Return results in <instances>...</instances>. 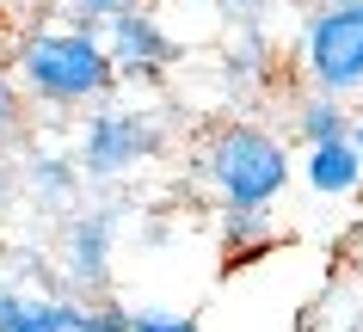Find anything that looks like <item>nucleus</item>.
I'll list each match as a JSON object with an SVG mask.
<instances>
[{
  "mask_svg": "<svg viewBox=\"0 0 363 332\" xmlns=\"http://www.w3.org/2000/svg\"><path fill=\"white\" fill-rule=\"evenodd\" d=\"M130 6H142V0H62V19L74 25V31H93V38H105Z\"/></svg>",
  "mask_w": 363,
  "mask_h": 332,
  "instance_id": "12",
  "label": "nucleus"
},
{
  "mask_svg": "<svg viewBox=\"0 0 363 332\" xmlns=\"http://www.w3.org/2000/svg\"><path fill=\"white\" fill-rule=\"evenodd\" d=\"M216 6L234 19V31H265V13H271V0H216Z\"/></svg>",
  "mask_w": 363,
  "mask_h": 332,
  "instance_id": "16",
  "label": "nucleus"
},
{
  "mask_svg": "<svg viewBox=\"0 0 363 332\" xmlns=\"http://www.w3.org/2000/svg\"><path fill=\"white\" fill-rule=\"evenodd\" d=\"M296 136H302L308 148H320V142H345V136H357V111H351L345 98L314 93V86H308V98L296 105Z\"/></svg>",
  "mask_w": 363,
  "mask_h": 332,
  "instance_id": "9",
  "label": "nucleus"
},
{
  "mask_svg": "<svg viewBox=\"0 0 363 332\" xmlns=\"http://www.w3.org/2000/svg\"><path fill=\"white\" fill-rule=\"evenodd\" d=\"M148 154H160V130H154L148 111H111L105 105L80 130V173L86 178H123Z\"/></svg>",
  "mask_w": 363,
  "mask_h": 332,
  "instance_id": "4",
  "label": "nucleus"
},
{
  "mask_svg": "<svg viewBox=\"0 0 363 332\" xmlns=\"http://www.w3.org/2000/svg\"><path fill=\"white\" fill-rule=\"evenodd\" d=\"M13 80H19L31 98H43V105L74 111V105H99L123 74H117L105 38L62 25V31H31V38L19 43V56H13Z\"/></svg>",
  "mask_w": 363,
  "mask_h": 332,
  "instance_id": "1",
  "label": "nucleus"
},
{
  "mask_svg": "<svg viewBox=\"0 0 363 332\" xmlns=\"http://www.w3.org/2000/svg\"><path fill=\"white\" fill-rule=\"evenodd\" d=\"M74 332H135V314L117 308V302H99V295H86L74 308Z\"/></svg>",
  "mask_w": 363,
  "mask_h": 332,
  "instance_id": "13",
  "label": "nucleus"
},
{
  "mask_svg": "<svg viewBox=\"0 0 363 332\" xmlns=\"http://www.w3.org/2000/svg\"><path fill=\"white\" fill-rule=\"evenodd\" d=\"M351 265H357V283H363V228H357V246H351Z\"/></svg>",
  "mask_w": 363,
  "mask_h": 332,
  "instance_id": "17",
  "label": "nucleus"
},
{
  "mask_svg": "<svg viewBox=\"0 0 363 332\" xmlns=\"http://www.w3.org/2000/svg\"><path fill=\"white\" fill-rule=\"evenodd\" d=\"M302 178H308V191H314V197H351L363 185V148L351 136H345V142H320V148H308Z\"/></svg>",
  "mask_w": 363,
  "mask_h": 332,
  "instance_id": "8",
  "label": "nucleus"
},
{
  "mask_svg": "<svg viewBox=\"0 0 363 332\" xmlns=\"http://www.w3.org/2000/svg\"><path fill=\"white\" fill-rule=\"evenodd\" d=\"M135 332H197V314H167V308H142Z\"/></svg>",
  "mask_w": 363,
  "mask_h": 332,
  "instance_id": "15",
  "label": "nucleus"
},
{
  "mask_svg": "<svg viewBox=\"0 0 363 332\" xmlns=\"http://www.w3.org/2000/svg\"><path fill=\"white\" fill-rule=\"evenodd\" d=\"M0 6H6V0H0Z\"/></svg>",
  "mask_w": 363,
  "mask_h": 332,
  "instance_id": "20",
  "label": "nucleus"
},
{
  "mask_svg": "<svg viewBox=\"0 0 363 332\" xmlns=\"http://www.w3.org/2000/svg\"><path fill=\"white\" fill-rule=\"evenodd\" d=\"M62 277L74 295H99L111 277V210H80L62 228Z\"/></svg>",
  "mask_w": 363,
  "mask_h": 332,
  "instance_id": "5",
  "label": "nucleus"
},
{
  "mask_svg": "<svg viewBox=\"0 0 363 332\" xmlns=\"http://www.w3.org/2000/svg\"><path fill=\"white\" fill-rule=\"evenodd\" d=\"M74 295H38L0 283V332H74Z\"/></svg>",
  "mask_w": 363,
  "mask_h": 332,
  "instance_id": "7",
  "label": "nucleus"
},
{
  "mask_svg": "<svg viewBox=\"0 0 363 332\" xmlns=\"http://www.w3.org/2000/svg\"><path fill=\"white\" fill-rule=\"evenodd\" d=\"M105 50H111V62H117L123 80H154L172 62V38L160 31V19H154L148 6H130V13L105 31Z\"/></svg>",
  "mask_w": 363,
  "mask_h": 332,
  "instance_id": "6",
  "label": "nucleus"
},
{
  "mask_svg": "<svg viewBox=\"0 0 363 332\" xmlns=\"http://www.w3.org/2000/svg\"><path fill=\"white\" fill-rule=\"evenodd\" d=\"M314 6H363V0H314Z\"/></svg>",
  "mask_w": 363,
  "mask_h": 332,
  "instance_id": "18",
  "label": "nucleus"
},
{
  "mask_svg": "<svg viewBox=\"0 0 363 332\" xmlns=\"http://www.w3.org/2000/svg\"><path fill=\"white\" fill-rule=\"evenodd\" d=\"M351 142H357V148H363V111H357V136H351Z\"/></svg>",
  "mask_w": 363,
  "mask_h": 332,
  "instance_id": "19",
  "label": "nucleus"
},
{
  "mask_svg": "<svg viewBox=\"0 0 363 332\" xmlns=\"http://www.w3.org/2000/svg\"><path fill=\"white\" fill-rule=\"evenodd\" d=\"M222 246H228V271L234 265H252L259 253H271L277 246L271 210H222Z\"/></svg>",
  "mask_w": 363,
  "mask_h": 332,
  "instance_id": "10",
  "label": "nucleus"
},
{
  "mask_svg": "<svg viewBox=\"0 0 363 332\" xmlns=\"http://www.w3.org/2000/svg\"><path fill=\"white\" fill-rule=\"evenodd\" d=\"M25 178H31V191L38 197H50V203H68V197L80 191V160H68V154H50V148H31V160H25Z\"/></svg>",
  "mask_w": 363,
  "mask_h": 332,
  "instance_id": "11",
  "label": "nucleus"
},
{
  "mask_svg": "<svg viewBox=\"0 0 363 332\" xmlns=\"http://www.w3.org/2000/svg\"><path fill=\"white\" fill-rule=\"evenodd\" d=\"M19 123H25V86L0 68V142L19 136Z\"/></svg>",
  "mask_w": 363,
  "mask_h": 332,
  "instance_id": "14",
  "label": "nucleus"
},
{
  "mask_svg": "<svg viewBox=\"0 0 363 332\" xmlns=\"http://www.w3.org/2000/svg\"><path fill=\"white\" fill-rule=\"evenodd\" d=\"M296 160L259 123H216L197 142V178L222 197V210H271L284 197Z\"/></svg>",
  "mask_w": 363,
  "mask_h": 332,
  "instance_id": "2",
  "label": "nucleus"
},
{
  "mask_svg": "<svg viewBox=\"0 0 363 332\" xmlns=\"http://www.w3.org/2000/svg\"><path fill=\"white\" fill-rule=\"evenodd\" d=\"M296 62L314 93H363V6H314L296 43Z\"/></svg>",
  "mask_w": 363,
  "mask_h": 332,
  "instance_id": "3",
  "label": "nucleus"
}]
</instances>
